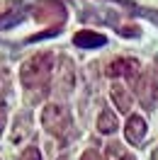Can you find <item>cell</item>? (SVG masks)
<instances>
[{
    "label": "cell",
    "mask_w": 158,
    "mask_h": 160,
    "mask_svg": "<svg viewBox=\"0 0 158 160\" xmlns=\"http://www.w3.org/2000/svg\"><path fill=\"white\" fill-rule=\"evenodd\" d=\"M20 160H41V153H39L37 148H27V150L20 155Z\"/></svg>",
    "instance_id": "10"
},
{
    "label": "cell",
    "mask_w": 158,
    "mask_h": 160,
    "mask_svg": "<svg viewBox=\"0 0 158 160\" xmlns=\"http://www.w3.org/2000/svg\"><path fill=\"white\" fill-rule=\"evenodd\" d=\"M5 121H8V107H5V100H3V95H0V133L5 129Z\"/></svg>",
    "instance_id": "11"
},
{
    "label": "cell",
    "mask_w": 158,
    "mask_h": 160,
    "mask_svg": "<svg viewBox=\"0 0 158 160\" xmlns=\"http://www.w3.org/2000/svg\"><path fill=\"white\" fill-rule=\"evenodd\" d=\"M119 126V121H117V114H112L109 109H105L102 114H100V119H97V129L102 131V133H114Z\"/></svg>",
    "instance_id": "7"
},
{
    "label": "cell",
    "mask_w": 158,
    "mask_h": 160,
    "mask_svg": "<svg viewBox=\"0 0 158 160\" xmlns=\"http://www.w3.org/2000/svg\"><path fill=\"white\" fill-rule=\"evenodd\" d=\"M54 73V56L51 53H37L29 61H24L20 68V80L27 90H46Z\"/></svg>",
    "instance_id": "1"
},
{
    "label": "cell",
    "mask_w": 158,
    "mask_h": 160,
    "mask_svg": "<svg viewBox=\"0 0 158 160\" xmlns=\"http://www.w3.org/2000/svg\"><path fill=\"white\" fill-rule=\"evenodd\" d=\"M109 78H129L134 80L139 75V61L134 58H117L112 66H109Z\"/></svg>",
    "instance_id": "5"
},
{
    "label": "cell",
    "mask_w": 158,
    "mask_h": 160,
    "mask_svg": "<svg viewBox=\"0 0 158 160\" xmlns=\"http://www.w3.org/2000/svg\"><path fill=\"white\" fill-rule=\"evenodd\" d=\"M80 160H102V158H100V153H97V150H92V148H90V150H85V153H83V158H80Z\"/></svg>",
    "instance_id": "12"
},
{
    "label": "cell",
    "mask_w": 158,
    "mask_h": 160,
    "mask_svg": "<svg viewBox=\"0 0 158 160\" xmlns=\"http://www.w3.org/2000/svg\"><path fill=\"white\" fill-rule=\"evenodd\" d=\"M112 100L117 102V109L119 112H129L131 109V97L127 95V90L122 88V85H112Z\"/></svg>",
    "instance_id": "8"
},
{
    "label": "cell",
    "mask_w": 158,
    "mask_h": 160,
    "mask_svg": "<svg viewBox=\"0 0 158 160\" xmlns=\"http://www.w3.org/2000/svg\"><path fill=\"white\" fill-rule=\"evenodd\" d=\"M136 97L144 109H153L158 104V73L156 70H146L136 82Z\"/></svg>",
    "instance_id": "3"
},
{
    "label": "cell",
    "mask_w": 158,
    "mask_h": 160,
    "mask_svg": "<svg viewBox=\"0 0 158 160\" xmlns=\"http://www.w3.org/2000/svg\"><path fill=\"white\" fill-rule=\"evenodd\" d=\"M41 124H44V129L49 131L51 136H56L59 141H63L68 136V131L73 129V119H71V112L63 107V104H56V102H51L44 107L41 112Z\"/></svg>",
    "instance_id": "2"
},
{
    "label": "cell",
    "mask_w": 158,
    "mask_h": 160,
    "mask_svg": "<svg viewBox=\"0 0 158 160\" xmlns=\"http://www.w3.org/2000/svg\"><path fill=\"white\" fill-rule=\"evenodd\" d=\"M124 136L131 146H141L144 143V136H146V121L144 117H139V114H131L127 121V126H124Z\"/></svg>",
    "instance_id": "4"
},
{
    "label": "cell",
    "mask_w": 158,
    "mask_h": 160,
    "mask_svg": "<svg viewBox=\"0 0 158 160\" xmlns=\"http://www.w3.org/2000/svg\"><path fill=\"white\" fill-rule=\"evenodd\" d=\"M59 160H71V158H68V155H61V158H59Z\"/></svg>",
    "instance_id": "13"
},
{
    "label": "cell",
    "mask_w": 158,
    "mask_h": 160,
    "mask_svg": "<svg viewBox=\"0 0 158 160\" xmlns=\"http://www.w3.org/2000/svg\"><path fill=\"white\" fill-rule=\"evenodd\" d=\"M105 37L102 34H97V32H78L76 37H73V44L76 46H80V49H100V46H105Z\"/></svg>",
    "instance_id": "6"
},
{
    "label": "cell",
    "mask_w": 158,
    "mask_h": 160,
    "mask_svg": "<svg viewBox=\"0 0 158 160\" xmlns=\"http://www.w3.org/2000/svg\"><path fill=\"white\" fill-rule=\"evenodd\" d=\"M105 160H136L131 153H127V150L122 148L119 143H107V148H105Z\"/></svg>",
    "instance_id": "9"
}]
</instances>
